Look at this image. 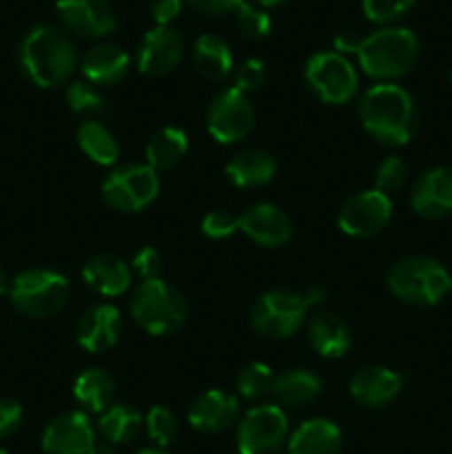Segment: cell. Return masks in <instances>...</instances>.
<instances>
[{"label":"cell","instance_id":"obj_50","mask_svg":"<svg viewBox=\"0 0 452 454\" xmlns=\"http://www.w3.org/2000/svg\"><path fill=\"white\" fill-rule=\"evenodd\" d=\"M450 293H452V275H450Z\"/></svg>","mask_w":452,"mask_h":454},{"label":"cell","instance_id":"obj_47","mask_svg":"<svg viewBox=\"0 0 452 454\" xmlns=\"http://www.w3.org/2000/svg\"><path fill=\"white\" fill-rule=\"evenodd\" d=\"M253 3L261 9H270V7H279V4L291 3V0H253Z\"/></svg>","mask_w":452,"mask_h":454},{"label":"cell","instance_id":"obj_38","mask_svg":"<svg viewBox=\"0 0 452 454\" xmlns=\"http://www.w3.org/2000/svg\"><path fill=\"white\" fill-rule=\"evenodd\" d=\"M239 231V215L235 213L224 211V208H217L211 211L208 215H204L202 220V233L208 239H226L233 233Z\"/></svg>","mask_w":452,"mask_h":454},{"label":"cell","instance_id":"obj_19","mask_svg":"<svg viewBox=\"0 0 452 454\" xmlns=\"http://www.w3.org/2000/svg\"><path fill=\"white\" fill-rule=\"evenodd\" d=\"M239 421V399L226 390H207L189 408V424L198 433L220 434Z\"/></svg>","mask_w":452,"mask_h":454},{"label":"cell","instance_id":"obj_48","mask_svg":"<svg viewBox=\"0 0 452 454\" xmlns=\"http://www.w3.org/2000/svg\"><path fill=\"white\" fill-rule=\"evenodd\" d=\"M136 454H168V452L162 450V448H142V450H137Z\"/></svg>","mask_w":452,"mask_h":454},{"label":"cell","instance_id":"obj_30","mask_svg":"<svg viewBox=\"0 0 452 454\" xmlns=\"http://www.w3.org/2000/svg\"><path fill=\"white\" fill-rule=\"evenodd\" d=\"M144 428V417L131 403H113L97 419V433L113 446L131 443Z\"/></svg>","mask_w":452,"mask_h":454},{"label":"cell","instance_id":"obj_8","mask_svg":"<svg viewBox=\"0 0 452 454\" xmlns=\"http://www.w3.org/2000/svg\"><path fill=\"white\" fill-rule=\"evenodd\" d=\"M304 80L326 105L341 106L357 93L359 75L353 62L337 51H319L306 60Z\"/></svg>","mask_w":452,"mask_h":454},{"label":"cell","instance_id":"obj_51","mask_svg":"<svg viewBox=\"0 0 452 454\" xmlns=\"http://www.w3.org/2000/svg\"><path fill=\"white\" fill-rule=\"evenodd\" d=\"M450 78H452V71H450Z\"/></svg>","mask_w":452,"mask_h":454},{"label":"cell","instance_id":"obj_7","mask_svg":"<svg viewBox=\"0 0 452 454\" xmlns=\"http://www.w3.org/2000/svg\"><path fill=\"white\" fill-rule=\"evenodd\" d=\"M9 300L25 317H53L69 301V279L51 269H27L12 279Z\"/></svg>","mask_w":452,"mask_h":454},{"label":"cell","instance_id":"obj_2","mask_svg":"<svg viewBox=\"0 0 452 454\" xmlns=\"http://www.w3.org/2000/svg\"><path fill=\"white\" fill-rule=\"evenodd\" d=\"M18 62L25 78L35 87H62L78 69V49L62 29L38 25L20 43Z\"/></svg>","mask_w":452,"mask_h":454},{"label":"cell","instance_id":"obj_36","mask_svg":"<svg viewBox=\"0 0 452 454\" xmlns=\"http://www.w3.org/2000/svg\"><path fill=\"white\" fill-rule=\"evenodd\" d=\"M417 0H362L363 16L377 25H390L406 16Z\"/></svg>","mask_w":452,"mask_h":454},{"label":"cell","instance_id":"obj_12","mask_svg":"<svg viewBox=\"0 0 452 454\" xmlns=\"http://www.w3.org/2000/svg\"><path fill=\"white\" fill-rule=\"evenodd\" d=\"M393 217V200L381 191H359L346 200L337 215L341 233L350 238H372L379 235Z\"/></svg>","mask_w":452,"mask_h":454},{"label":"cell","instance_id":"obj_3","mask_svg":"<svg viewBox=\"0 0 452 454\" xmlns=\"http://www.w3.org/2000/svg\"><path fill=\"white\" fill-rule=\"evenodd\" d=\"M323 301H326V291L322 286L308 288L306 293L273 288L261 293L253 304L251 326L264 340H291L308 322L310 309Z\"/></svg>","mask_w":452,"mask_h":454},{"label":"cell","instance_id":"obj_10","mask_svg":"<svg viewBox=\"0 0 452 454\" xmlns=\"http://www.w3.org/2000/svg\"><path fill=\"white\" fill-rule=\"evenodd\" d=\"M288 417L277 403H261L244 412L238 421L239 454H279L288 443Z\"/></svg>","mask_w":452,"mask_h":454},{"label":"cell","instance_id":"obj_44","mask_svg":"<svg viewBox=\"0 0 452 454\" xmlns=\"http://www.w3.org/2000/svg\"><path fill=\"white\" fill-rule=\"evenodd\" d=\"M362 35L353 29H344L335 35V51L348 58V53H357L359 44H362Z\"/></svg>","mask_w":452,"mask_h":454},{"label":"cell","instance_id":"obj_37","mask_svg":"<svg viewBox=\"0 0 452 454\" xmlns=\"http://www.w3.org/2000/svg\"><path fill=\"white\" fill-rule=\"evenodd\" d=\"M408 180V167L399 155H388L379 162L375 171V189L390 195L401 189Z\"/></svg>","mask_w":452,"mask_h":454},{"label":"cell","instance_id":"obj_1","mask_svg":"<svg viewBox=\"0 0 452 454\" xmlns=\"http://www.w3.org/2000/svg\"><path fill=\"white\" fill-rule=\"evenodd\" d=\"M359 122L386 146H403L419 129L415 98L397 82H377L359 100Z\"/></svg>","mask_w":452,"mask_h":454},{"label":"cell","instance_id":"obj_28","mask_svg":"<svg viewBox=\"0 0 452 454\" xmlns=\"http://www.w3.org/2000/svg\"><path fill=\"white\" fill-rule=\"evenodd\" d=\"M193 65L208 82H222L233 71V53L230 47L215 34H202L193 43Z\"/></svg>","mask_w":452,"mask_h":454},{"label":"cell","instance_id":"obj_40","mask_svg":"<svg viewBox=\"0 0 452 454\" xmlns=\"http://www.w3.org/2000/svg\"><path fill=\"white\" fill-rule=\"evenodd\" d=\"M162 269H164L162 253H160L155 247H142L140 251L133 255L131 270L140 275L142 282H144V279H158L160 275H162Z\"/></svg>","mask_w":452,"mask_h":454},{"label":"cell","instance_id":"obj_25","mask_svg":"<svg viewBox=\"0 0 452 454\" xmlns=\"http://www.w3.org/2000/svg\"><path fill=\"white\" fill-rule=\"evenodd\" d=\"M277 162L269 151L244 149L226 164V177L238 189H260L275 177Z\"/></svg>","mask_w":452,"mask_h":454},{"label":"cell","instance_id":"obj_42","mask_svg":"<svg viewBox=\"0 0 452 454\" xmlns=\"http://www.w3.org/2000/svg\"><path fill=\"white\" fill-rule=\"evenodd\" d=\"M184 0H149L151 18L158 27H168L177 16H180Z\"/></svg>","mask_w":452,"mask_h":454},{"label":"cell","instance_id":"obj_49","mask_svg":"<svg viewBox=\"0 0 452 454\" xmlns=\"http://www.w3.org/2000/svg\"><path fill=\"white\" fill-rule=\"evenodd\" d=\"M0 454H7V450H4V448H3V446H0Z\"/></svg>","mask_w":452,"mask_h":454},{"label":"cell","instance_id":"obj_17","mask_svg":"<svg viewBox=\"0 0 452 454\" xmlns=\"http://www.w3.org/2000/svg\"><path fill=\"white\" fill-rule=\"evenodd\" d=\"M122 335V315L111 304H96L84 310L75 326V340L82 350L91 355L113 348Z\"/></svg>","mask_w":452,"mask_h":454},{"label":"cell","instance_id":"obj_35","mask_svg":"<svg viewBox=\"0 0 452 454\" xmlns=\"http://www.w3.org/2000/svg\"><path fill=\"white\" fill-rule=\"evenodd\" d=\"M144 430L149 434L151 442L155 443V448H168L177 437V417L173 415V411H168L167 406H153L149 408L144 417Z\"/></svg>","mask_w":452,"mask_h":454},{"label":"cell","instance_id":"obj_20","mask_svg":"<svg viewBox=\"0 0 452 454\" xmlns=\"http://www.w3.org/2000/svg\"><path fill=\"white\" fill-rule=\"evenodd\" d=\"M403 377L386 366H366L350 380L348 393L362 408H386L399 397Z\"/></svg>","mask_w":452,"mask_h":454},{"label":"cell","instance_id":"obj_13","mask_svg":"<svg viewBox=\"0 0 452 454\" xmlns=\"http://www.w3.org/2000/svg\"><path fill=\"white\" fill-rule=\"evenodd\" d=\"M186 44L180 31L173 27H158L146 31L142 35L140 44L136 51V65L137 71L149 78H162V75L171 74L177 69L184 58Z\"/></svg>","mask_w":452,"mask_h":454},{"label":"cell","instance_id":"obj_33","mask_svg":"<svg viewBox=\"0 0 452 454\" xmlns=\"http://www.w3.org/2000/svg\"><path fill=\"white\" fill-rule=\"evenodd\" d=\"M233 16L235 29L239 31L242 38L251 40V43H260V40L269 38L270 29H273V22H270V16L266 13V9L246 3V0L235 9Z\"/></svg>","mask_w":452,"mask_h":454},{"label":"cell","instance_id":"obj_27","mask_svg":"<svg viewBox=\"0 0 452 454\" xmlns=\"http://www.w3.org/2000/svg\"><path fill=\"white\" fill-rule=\"evenodd\" d=\"M74 399L82 412L102 415L106 408L113 406L115 380L105 368H87L75 377Z\"/></svg>","mask_w":452,"mask_h":454},{"label":"cell","instance_id":"obj_4","mask_svg":"<svg viewBox=\"0 0 452 454\" xmlns=\"http://www.w3.org/2000/svg\"><path fill=\"white\" fill-rule=\"evenodd\" d=\"M359 69L377 82H394L412 71L419 58V38L406 27H381L362 40Z\"/></svg>","mask_w":452,"mask_h":454},{"label":"cell","instance_id":"obj_34","mask_svg":"<svg viewBox=\"0 0 452 454\" xmlns=\"http://www.w3.org/2000/svg\"><path fill=\"white\" fill-rule=\"evenodd\" d=\"M66 105L74 114L84 115V118L91 120V115L105 114L106 109V98L102 96V91L97 87H93L87 80H78V82H71L66 87Z\"/></svg>","mask_w":452,"mask_h":454},{"label":"cell","instance_id":"obj_22","mask_svg":"<svg viewBox=\"0 0 452 454\" xmlns=\"http://www.w3.org/2000/svg\"><path fill=\"white\" fill-rule=\"evenodd\" d=\"M306 333H308V341L326 359H341L353 346V331L348 324L335 313H326V310H317L306 322Z\"/></svg>","mask_w":452,"mask_h":454},{"label":"cell","instance_id":"obj_29","mask_svg":"<svg viewBox=\"0 0 452 454\" xmlns=\"http://www.w3.org/2000/svg\"><path fill=\"white\" fill-rule=\"evenodd\" d=\"M189 153V136L180 127H162L146 142L144 158L153 171H171Z\"/></svg>","mask_w":452,"mask_h":454},{"label":"cell","instance_id":"obj_15","mask_svg":"<svg viewBox=\"0 0 452 454\" xmlns=\"http://www.w3.org/2000/svg\"><path fill=\"white\" fill-rule=\"evenodd\" d=\"M96 443V430L87 412H62L49 421L44 428L40 446L44 454H89Z\"/></svg>","mask_w":452,"mask_h":454},{"label":"cell","instance_id":"obj_9","mask_svg":"<svg viewBox=\"0 0 452 454\" xmlns=\"http://www.w3.org/2000/svg\"><path fill=\"white\" fill-rule=\"evenodd\" d=\"M160 195V176L149 164H122L102 182V198L113 211L140 213Z\"/></svg>","mask_w":452,"mask_h":454},{"label":"cell","instance_id":"obj_14","mask_svg":"<svg viewBox=\"0 0 452 454\" xmlns=\"http://www.w3.org/2000/svg\"><path fill=\"white\" fill-rule=\"evenodd\" d=\"M56 12L65 29L80 38H105L118 27V13L109 0H56Z\"/></svg>","mask_w":452,"mask_h":454},{"label":"cell","instance_id":"obj_26","mask_svg":"<svg viewBox=\"0 0 452 454\" xmlns=\"http://www.w3.org/2000/svg\"><path fill=\"white\" fill-rule=\"evenodd\" d=\"M323 381L306 368H288L275 375L273 397L282 408H306L322 395Z\"/></svg>","mask_w":452,"mask_h":454},{"label":"cell","instance_id":"obj_31","mask_svg":"<svg viewBox=\"0 0 452 454\" xmlns=\"http://www.w3.org/2000/svg\"><path fill=\"white\" fill-rule=\"evenodd\" d=\"M75 142H78L80 151L100 167H113L120 160L118 140L100 120H84L75 131Z\"/></svg>","mask_w":452,"mask_h":454},{"label":"cell","instance_id":"obj_39","mask_svg":"<svg viewBox=\"0 0 452 454\" xmlns=\"http://www.w3.org/2000/svg\"><path fill=\"white\" fill-rule=\"evenodd\" d=\"M266 82V65L260 58H246L242 65L235 69V84L242 93H253Z\"/></svg>","mask_w":452,"mask_h":454},{"label":"cell","instance_id":"obj_23","mask_svg":"<svg viewBox=\"0 0 452 454\" xmlns=\"http://www.w3.org/2000/svg\"><path fill=\"white\" fill-rule=\"evenodd\" d=\"M344 448V434L339 426L323 417L306 419L288 434V454H339Z\"/></svg>","mask_w":452,"mask_h":454},{"label":"cell","instance_id":"obj_45","mask_svg":"<svg viewBox=\"0 0 452 454\" xmlns=\"http://www.w3.org/2000/svg\"><path fill=\"white\" fill-rule=\"evenodd\" d=\"M89 454H118V452H115L113 443L105 442V439H96V443H93Z\"/></svg>","mask_w":452,"mask_h":454},{"label":"cell","instance_id":"obj_18","mask_svg":"<svg viewBox=\"0 0 452 454\" xmlns=\"http://www.w3.org/2000/svg\"><path fill=\"white\" fill-rule=\"evenodd\" d=\"M412 211L425 220H443L452 213V168H428L410 193Z\"/></svg>","mask_w":452,"mask_h":454},{"label":"cell","instance_id":"obj_5","mask_svg":"<svg viewBox=\"0 0 452 454\" xmlns=\"http://www.w3.org/2000/svg\"><path fill=\"white\" fill-rule=\"evenodd\" d=\"M186 315L189 304L184 295L162 278L144 279L133 293L131 317L149 335H173L186 322Z\"/></svg>","mask_w":452,"mask_h":454},{"label":"cell","instance_id":"obj_41","mask_svg":"<svg viewBox=\"0 0 452 454\" xmlns=\"http://www.w3.org/2000/svg\"><path fill=\"white\" fill-rule=\"evenodd\" d=\"M22 424V406L13 399H0V439L16 433Z\"/></svg>","mask_w":452,"mask_h":454},{"label":"cell","instance_id":"obj_46","mask_svg":"<svg viewBox=\"0 0 452 454\" xmlns=\"http://www.w3.org/2000/svg\"><path fill=\"white\" fill-rule=\"evenodd\" d=\"M9 288H12V279H9L7 270L0 266V297L3 295H9Z\"/></svg>","mask_w":452,"mask_h":454},{"label":"cell","instance_id":"obj_6","mask_svg":"<svg viewBox=\"0 0 452 454\" xmlns=\"http://www.w3.org/2000/svg\"><path fill=\"white\" fill-rule=\"evenodd\" d=\"M450 275L434 257L410 255L388 270V288L403 304L434 306L450 293Z\"/></svg>","mask_w":452,"mask_h":454},{"label":"cell","instance_id":"obj_24","mask_svg":"<svg viewBox=\"0 0 452 454\" xmlns=\"http://www.w3.org/2000/svg\"><path fill=\"white\" fill-rule=\"evenodd\" d=\"M82 279L93 293L102 297H120L131 288L133 270L115 255H93L82 269Z\"/></svg>","mask_w":452,"mask_h":454},{"label":"cell","instance_id":"obj_32","mask_svg":"<svg viewBox=\"0 0 452 454\" xmlns=\"http://www.w3.org/2000/svg\"><path fill=\"white\" fill-rule=\"evenodd\" d=\"M275 375L270 366L261 362H251L239 371L238 375V395L246 402H261L273 395Z\"/></svg>","mask_w":452,"mask_h":454},{"label":"cell","instance_id":"obj_43","mask_svg":"<svg viewBox=\"0 0 452 454\" xmlns=\"http://www.w3.org/2000/svg\"><path fill=\"white\" fill-rule=\"evenodd\" d=\"M186 3L202 16H224V13H233L244 0H186Z\"/></svg>","mask_w":452,"mask_h":454},{"label":"cell","instance_id":"obj_21","mask_svg":"<svg viewBox=\"0 0 452 454\" xmlns=\"http://www.w3.org/2000/svg\"><path fill=\"white\" fill-rule=\"evenodd\" d=\"M129 69H131V56L113 43L96 44L80 60V71L93 87H113L127 78Z\"/></svg>","mask_w":452,"mask_h":454},{"label":"cell","instance_id":"obj_11","mask_svg":"<svg viewBox=\"0 0 452 454\" xmlns=\"http://www.w3.org/2000/svg\"><path fill=\"white\" fill-rule=\"evenodd\" d=\"M255 109L246 93L226 87L211 100L207 111V129L217 145H235L253 131Z\"/></svg>","mask_w":452,"mask_h":454},{"label":"cell","instance_id":"obj_16","mask_svg":"<svg viewBox=\"0 0 452 454\" xmlns=\"http://www.w3.org/2000/svg\"><path fill=\"white\" fill-rule=\"evenodd\" d=\"M239 231L257 247L279 248L291 242L292 222L275 204L260 202L244 211V215H239Z\"/></svg>","mask_w":452,"mask_h":454}]
</instances>
